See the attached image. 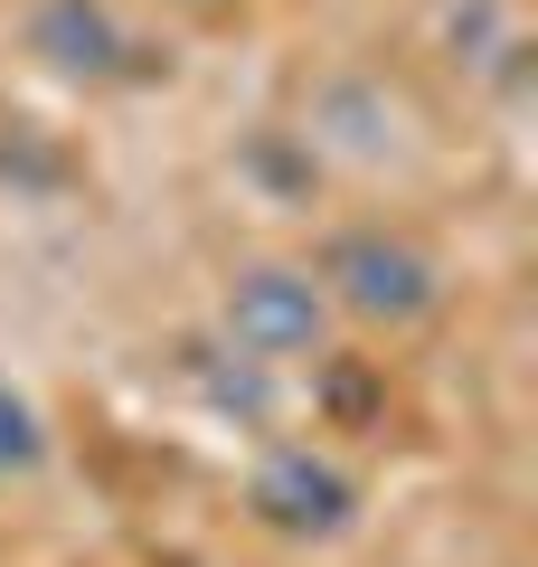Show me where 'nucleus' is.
<instances>
[{"instance_id": "f257e3e1", "label": "nucleus", "mask_w": 538, "mask_h": 567, "mask_svg": "<svg viewBox=\"0 0 538 567\" xmlns=\"http://www.w3.org/2000/svg\"><path fill=\"white\" fill-rule=\"evenodd\" d=\"M321 303H350L359 322H425V312L444 303V265L425 256L416 237H397V227H340L331 246H321Z\"/></svg>"}, {"instance_id": "f03ea898", "label": "nucleus", "mask_w": 538, "mask_h": 567, "mask_svg": "<svg viewBox=\"0 0 538 567\" xmlns=\"http://www.w3.org/2000/svg\"><path fill=\"white\" fill-rule=\"evenodd\" d=\"M218 331H227L237 360L283 369V360H312V350H321L331 303H321L312 265H246V275L227 284V303H218Z\"/></svg>"}, {"instance_id": "7ed1b4c3", "label": "nucleus", "mask_w": 538, "mask_h": 567, "mask_svg": "<svg viewBox=\"0 0 538 567\" xmlns=\"http://www.w3.org/2000/svg\"><path fill=\"white\" fill-rule=\"evenodd\" d=\"M246 511H256L275 539H340L359 520V483L312 445H275L246 483Z\"/></svg>"}, {"instance_id": "20e7f679", "label": "nucleus", "mask_w": 538, "mask_h": 567, "mask_svg": "<svg viewBox=\"0 0 538 567\" xmlns=\"http://www.w3.org/2000/svg\"><path fill=\"white\" fill-rule=\"evenodd\" d=\"M29 58L48 76H66V85H114L123 58H133V39H123V20L104 0H39L29 10Z\"/></svg>"}, {"instance_id": "39448f33", "label": "nucleus", "mask_w": 538, "mask_h": 567, "mask_svg": "<svg viewBox=\"0 0 538 567\" xmlns=\"http://www.w3.org/2000/svg\"><path fill=\"white\" fill-rule=\"evenodd\" d=\"M312 398H321V416H331L340 435H359V425H379V416H387V379H379V360H321V369H312Z\"/></svg>"}, {"instance_id": "423d86ee", "label": "nucleus", "mask_w": 538, "mask_h": 567, "mask_svg": "<svg viewBox=\"0 0 538 567\" xmlns=\"http://www.w3.org/2000/svg\"><path fill=\"white\" fill-rule=\"evenodd\" d=\"M39 464H48V425L20 388L0 379V473H39Z\"/></svg>"}, {"instance_id": "0eeeda50", "label": "nucleus", "mask_w": 538, "mask_h": 567, "mask_svg": "<svg viewBox=\"0 0 538 567\" xmlns=\"http://www.w3.org/2000/svg\"><path fill=\"white\" fill-rule=\"evenodd\" d=\"M246 171H256L275 199H302V189H312V152H293L283 133H256V142H246Z\"/></svg>"}, {"instance_id": "6e6552de", "label": "nucleus", "mask_w": 538, "mask_h": 567, "mask_svg": "<svg viewBox=\"0 0 538 567\" xmlns=\"http://www.w3.org/2000/svg\"><path fill=\"white\" fill-rule=\"evenodd\" d=\"M179 10H237V0H179Z\"/></svg>"}]
</instances>
